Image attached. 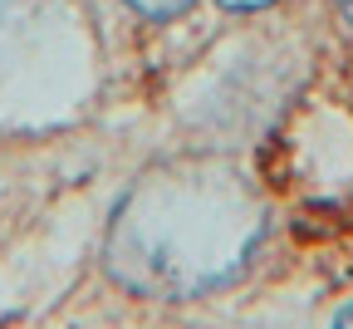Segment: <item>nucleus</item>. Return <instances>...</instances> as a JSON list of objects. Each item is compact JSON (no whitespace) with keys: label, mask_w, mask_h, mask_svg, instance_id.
Returning <instances> with one entry per match:
<instances>
[{"label":"nucleus","mask_w":353,"mask_h":329,"mask_svg":"<svg viewBox=\"0 0 353 329\" xmlns=\"http://www.w3.org/2000/svg\"><path fill=\"white\" fill-rule=\"evenodd\" d=\"M226 10H265V6H275V0H221Z\"/></svg>","instance_id":"obj_2"},{"label":"nucleus","mask_w":353,"mask_h":329,"mask_svg":"<svg viewBox=\"0 0 353 329\" xmlns=\"http://www.w3.org/2000/svg\"><path fill=\"white\" fill-rule=\"evenodd\" d=\"M339 10H343V20L353 25V0H339Z\"/></svg>","instance_id":"obj_4"},{"label":"nucleus","mask_w":353,"mask_h":329,"mask_svg":"<svg viewBox=\"0 0 353 329\" xmlns=\"http://www.w3.org/2000/svg\"><path fill=\"white\" fill-rule=\"evenodd\" d=\"M334 329H353V305H348V310H343V314L334 319Z\"/></svg>","instance_id":"obj_3"},{"label":"nucleus","mask_w":353,"mask_h":329,"mask_svg":"<svg viewBox=\"0 0 353 329\" xmlns=\"http://www.w3.org/2000/svg\"><path fill=\"white\" fill-rule=\"evenodd\" d=\"M138 15H148V20H172V15H182V10H192V0H128Z\"/></svg>","instance_id":"obj_1"}]
</instances>
